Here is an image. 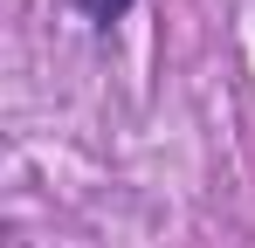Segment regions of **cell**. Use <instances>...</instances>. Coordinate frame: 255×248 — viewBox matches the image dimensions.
<instances>
[{
	"label": "cell",
	"mask_w": 255,
	"mask_h": 248,
	"mask_svg": "<svg viewBox=\"0 0 255 248\" xmlns=\"http://www.w3.org/2000/svg\"><path fill=\"white\" fill-rule=\"evenodd\" d=\"M131 7H138V0H76V14H83L90 28H118Z\"/></svg>",
	"instance_id": "obj_1"
}]
</instances>
